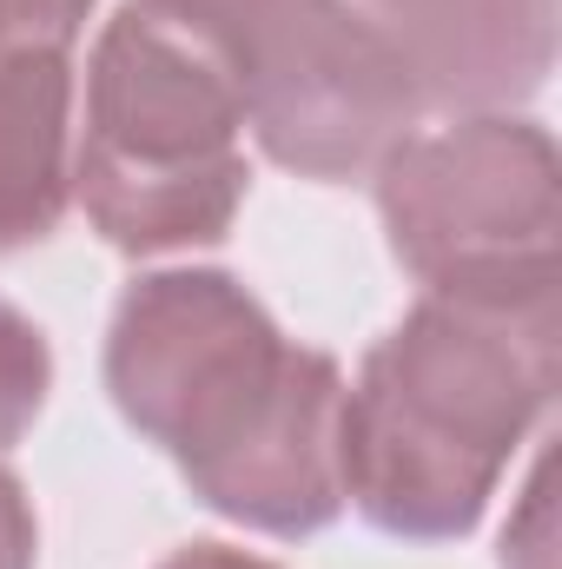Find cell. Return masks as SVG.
Segmentation results:
<instances>
[{
    "instance_id": "1",
    "label": "cell",
    "mask_w": 562,
    "mask_h": 569,
    "mask_svg": "<svg viewBox=\"0 0 562 569\" xmlns=\"http://www.w3.org/2000/svg\"><path fill=\"white\" fill-rule=\"evenodd\" d=\"M100 371L113 411L225 523L298 543L344 517V371L284 338L232 272L133 279Z\"/></svg>"
},
{
    "instance_id": "2",
    "label": "cell",
    "mask_w": 562,
    "mask_h": 569,
    "mask_svg": "<svg viewBox=\"0 0 562 569\" xmlns=\"http://www.w3.org/2000/svg\"><path fill=\"white\" fill-rule=\"evenodd\" d=\"M562 385V298L418 305L344 385V503L384 537L456 543L483 523L503 470Z\"/></svg>"
},
{
    "instance_id": "3",
    "label": "cell",
    "mask_w": 562,
    "mask_h": 569,
    "mask_svg": "<svg viewBox=\"0 0 562 569\" xmlns=\"http://www.w3.org/2000/svg\"><path fill=\"white\" fill-rule=\"evenodd\" d=\"M245 113L225 73L120 7L87 60V120L73 133V199L113 252H192L219 246L245 206Z\"/></svg>"
},
{
    "instance_id": "4",
    "label": "cell",
    "mask_w": 562,
    "mask_h": 569,
    "mask_svg": "<svg viewBox=\"0 0 562 569\" xmlns=\"http://www.w3.org/2000/svg\"><path fill=\"white\" fill-rule=\"evenodd\" d=\"M232 87L259 152L318 186L371 179L430 113L404 53L351 0H133Z\"/></svg>"
},
{
    "instance_id": "5",
    "label": "cell",
    "mask_w": 562,
    "mask_h": 569,
    "mask_svg": "<svg viewBox=\"0 0 562 569\" xmlns=\"http://www.w3.org/2000/svg\"><path fill=\"white\" fill-rule=\"evenodd\" d=\"M378 219L391 259L436 298H562L556 140L523 113H456L384 152Z\"/></svg>"
},
{
    "instance_id": "6",
    "label": "cell",
    "mask_w": 562,
    "mask_h": 569,
    "mask_svg": "<svg viewBox=\"0 0 562 569\" xmlns=\"http://www.w3.org/2000/svg\"><path fill=\"white\" fill-rule=\"evenodd\" d=\"M411 67L423 107L510 113L550 87L556 0H351Z\"/></svg>"
},
{
    "instance_id": "7",
    "label": "cell",
    "mask_w": 562,
    "mask_h": 569,
    "mask_svg": "<svg viewBox=\"0 0 562 569\" xmlns=\"http://www.w3.org/2000/svg\"><path fill=\"white\" fill-rule=\"evenodd\" d=\"M73 206V47L0 60V259L33 252Z\"/></svg>"
},
{
    "instance_id": "8",
    "label": "cell",
    "mask_w": 562,
    "mask_h": 569,
    "mask_svg": "<svg viewBox=\"0 0 562 569\" xmlns=\"http://www.w3.org/2000/svg\"><path fill=\"white\" fill-rule=\"evenodd\" d=\"M47 391H53V345L13 298H0V450H13L33 430Z\"/></svg>"
},
{
    "instance_id": "9",
    "label": "cell",
    "mask_w": 562,
    "mask_h": 569,
    "mask_svg": "<svg viewBox=\"0 0 562 569\" xmlns=\"http://www.w3.org/2000/svg\"><path fill=\"white\" fill-rule=\"evenodd\" d=\"M93 0H0V60L20 47H73Z\"/></svg>"
},
{
    "instance_id": "10",
    "label": "cell",
    "mask_w": 562,
    "mask_h": 569,
    "mask_svg": "<svg viewBox=\"0 0 562 569\" xmlns=\"http://www.w3.org/2000/svg\"><path fill=\"white\" fill-rule=\"evenodd\" d=\"M503 569H556V557H550V463H536L523 483V503L503 530Z\"/></svg>"
},
{
    "instance_id": "11",
    "label": "cell",
    "mask_w": 562,
    "mask_h": 569,
    "mask_svg": "<svg viewBox=\"0 0 562 569\" xmlns=\"http://www.w3.org/2000/svg\"><path fill=\"white\" fill-rule=\"evenodd\" d=\"M40 557V523L27 503V483L0 463V569H33Z\"/></svg>"
},
{
    "instance_id": "12",
    "label": "cell",
    "mask_w": 562,
    "mask_h": 569,
    "mask_svg": "<svg viewBox=\"0 0 562 569\" xmlns=\"http://www.w3.org/2000/svg\"><path fill=\"white\" fill-rule=\"evenodd\" d=\"M159 569H284V563L252 557V550H232V543H185V550H172Z\"/></svg>"
}]
</instances>
